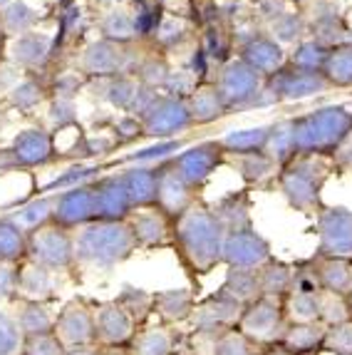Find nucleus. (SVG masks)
I'll list each match as a JSON object with an SVG mask.
<instances>
[{"label":"nucleus","mask_w":352,"mask_h":355,"mask_svg":"<svg viewBox=\"0 0 352 355\" xmlns=\"http://www.w3.org/2000/svg\"><path fill=\"white\" fill-rule=\"evenodd\" d=\"M6 3H10V0H0V6H6Z\"/></svg>","instance_id":"obj_60"},{"label":"nucleus","mask_w":352,"mask_h":355,"mask_svg":"<svg viewBox=\"0 0 352 355\" xmlns=\"http://www.w3.org/2000/svg\"><path fill=\"white\" fill-rule=\"evenodd\" d=\"M352 320V303L347 296H335V293H325L320 296V323L325 328L342 326Z\"/></svg>","instance_id":"obj_39"},{"label":"nucleus","mask_w":352,"mask_h":355,"mask_svg":"<svg viewBox=\"0 0 352 355\" xmlns=\"http://www.w3.org/2000/svg\"><path fill=\"white\" fill-rule=\"evenodd\" d=\"M211 211L216 214V219L223 224L226 234L231 231L251 229V194L246 189L241 191H229L226 196H221L216 204L211 207Z\"/></svg>","instance_id":"obj_24"},{"label":"nucleus","mask_w":352,"mask_h":355,"mask_svg":"<svg viewBox=\"0 0 352 355\" xmlns=\"http://www.w3.org/2000/svg\"><path fill=\"white\" fill-rule=\"evenodd\" d=\"M223 157L226 152L221 142H201L171 157V164L179 172V177L196 191L213 177V172L223 164Z\"/></svg>","instance_id":"obj_11"},{"label":"nucleus","mask_w":352,"mask_h":355,"mask_svg":"<svg viewBox=\"0 0 352 355\" xmlns=\"http://www.w3.org/2000/svg\"><path fill=\"white\" fill-rule=\"evenodd\" d=\"M328 87V77L320 72H306V70H278L270 77V97L278 100H306L310 95H317Z\"/></svg>","instance_id":"obj_18"},{"label":"nucleus","mask_w":352,"mask_h":355,"mask_svg":"<svg viewBox=\"0 0 352 355\" xmlns=\"http://www.w3.org/2000/svg\"><path fill=\"white\" fill-rule=\"evenodd\" d=\"M53 207H55L53 196H35V199L20 204L18 211L12 214V219L23 226L25 234H30V231L53 224Z\"/></svg>","instance_id":"obj_36"},{"label":"nucleus","mask_w":352,"mask_h":355,"mask_svg":"<svg viewBox=\"0 0 352 355\" xmlns=\"http://www.w3.org/2000/svg\"><path fill=\"white\" fill-rule=\"evenodd\" d=\"M15 311V323H18L23 338H35V336H47L55 331V313L50 311L47 303H33V301H15L12 303Z\"/></svg>","instance_id":"obj_26"},{"label":"nucleus","mask_w":352,"mask_h":355,"mask_svg":"<svg viewBox=\"0 0 352 355\" xmlns=\"http://www.w3.org/2000/svg\"><path fill=\"white\" fill-rule=\"evenodd\" d=\"M157 179H159L157 207L174 221L196 204V191L179 177L171 159L157 164Z\"/></svg>","instance_id":"obj_16"},{"label":"nucleus","mask_w":352,"mask_h":355,"mask_svg":"<svg viewBox=\"0 0 352 355\" xmlns=\"http://www.w3.org/2000/svg\"><path fill=\"white\" fill-rule=\"evenodd\" d=\"M188 355V333L166 326H144L134 333L127 355Z\"/></svg>","instance_id":"obj_17"},{"label":"nucleus","mask_w":352,"mask_h":355,"mask_svg":"<svg viewBox=\"0 0 352 355\" xmlns=\"http://www.w3.org/2000/svg\"><path fill=\"white\" fill-rule=\"evenodd\" d=\"M298 157H328L352 135V112L345 107H323L298 119H290Z\"/></svg>","instance_id":"obj_3"},{"label":"nucleus","mask_w":352,"mask_h":355,"mask_svg":"<svg viewBox=\"0 0 352 355\" xmlns=\"http://www.w3.org/2000/svg\"><path fill=\"white\" fill-rule=\"evenodd\" d=\"M229 107L223 102L221 92L213 87L199 89L194 97H191V117H194L196 125H211L226 112Z\"/></svg>","instance_id":"obj_38"},{"label":"nucleus","mask_w":352,"mask_h":355,"mask_svg":"<svg viewBox=\"0 0 352 355\" xmlns=\"http://www.w3.org/2000/svg\"><path fill=\"white\" fill-rule=\"evenodd\" d=\"M55 142L45 130H23L12 142L10 157L15 166H42L55 159Z\"/></svg>","instance_id":"obj_23"},{"label":"nucleus","mask_w":352,"mask_h":355,"mask_svg":"<svg viewBox=\"0 0 352 355\" xmlns=\"http://www.w3.org/2000/svg\"><path fill=\"white\" fill-rule=\"evenodd\" d=\"M270 139V127H251V130L229 132L221 139V147L226 154L234 157H246V154L265 152Z\"/></svg>","instance_id":"obj_33"},{"label":"nucleus","mask_w":352,"mask_h":355,"mask_svg":"<svg viewBox=\"0 0 352 355\" xmlns=\"http://www.w3.org/2000/svg\"><path fill=\"white\" fill-rule=\"evenodd\" d=\"M221 92L226 107H253L258 102V72L246 62H231L221 77Z\"/></svg>","instance_id":"obj_19"},{"label":"nucleus","mask_w":352,"mask_h":355,"mask_svg":"<svg viewBox=\"0 0 352 355\" xmlns=\"http://www.w3.org/2000/svg\"><path fill=\"white\" fill-rule=\"evenodd\" d=\"M234 166L238 169V174H241V179L246 184H263L268 182V179L278 177V164L273 162V157H270L268 152H256V154H246V157H236Z\"/></svg>","instance_id":"obj_35"},{"label":"nucleus","mask_w":352,"mask_h":355,"mask_svg":"<svg viewBox=\"0 0 352 355\" xmlns=\"http://www.w3.org/2000/svg\"><path fill=\"white\" fill-rule=\"evenodd\" d=\"M55 336L65 348L97 345L94 336V303L87 298H72L55 313Z\"/></svg>","instance_id":"obj_8"},{"label":"nucleus","mask_w":352,"mask_h":355,"mask_svg":"<svg viewBox=\"0 0 352 355\" xmlns=\"http://www.w3.org/2000/svg\"><path fill=\"white\" fill-rule=\"evenodd\" d=\"M347 298H350V303H352V288H350V296H347Z\"/></svg>","instance_id":"obj_61"},{"label":"nucleus","mask_w":352,"mask_h":355,"mask_svg":"<svg viewBox=\"0 0 352 355\" xmlns=\"http://www.w3.org/2000/svg\"><path fill=\"white\" fill-rule=\"evenodd\" d=\"M273 30H276V35L281 37V40H293L295 35H300V18H295L293 12L281 15L278 23L273 25Z\"/></svg>","instance_id":"obj_56"},{"label":"nucleus","mask_w":352,"mask_h":355,"mask_svg":"<svg viewBox=\"0 0 352 355\" xmlns=\"http://www.w3.org/2000/svg\"><path fill=\"white\" fill-rule=\"evenodd\" d=\"M62 353H65V345L60 343L55 333H47V336L25 338L23 353L20 355H62Z\"/></svg>","instance_id":"obj_49"},{"label":"nucleus","mask_w":352,"mask_h":355,"mask_svg":"<svg viewBox=\"0 0 352 355\" xmlns=\"http://www.w3.org/2000/svg\"><path fill=\"white\" fill-rule=\"evenodd\" d=\"M144 135H152L157 139H169L176 132H184L194 125L191 107L179 97H159L154 107L141 117Z\"/></svg>","instance_id":"obj_14"},{"label":"nucleus","mask_w":352,"mask_h":355,"mask_svg":"<svg viewBox=\"0 0 352 355\" xmlns=\"http://www.w3.org/2000/svg\"><path fill=\"white\" fill-rule=\"evenodd\" d=\"M122 182L127 187V194H130L134 211L137 209L157 207V166H130V169L122 172Z\"/></svg>","instance_id":"obj_25"},{"label":"nucleus","mask_w":352,"mask_h":355,"mask_svg":"<svg viewBox=\"0 0 352 355\" xmlns=\"http://www.w3.org/2000/svg\"><path fill=\"white\" fill-rule=\"evenodd\" d=\"M328 328L323 323H288L281 343L295 355H315L325 350Z\"/></svg>","instance_id":"obj_27"},{"label":"nucleus","mask_w":352,"mask_h":355,"mask_svg":"<svg viewBox=\"0 0 352 355\" xmlns=\"http://www.w3.org/2000/svg\"><path fill=\"white\" fill-rule=\"evenodd\" d=\"M33 20H35V12L30 10L25 3H12V6L6 8V12H3V25H6L10 33H23V30H28L30 25H33Z\"/></svg>","instance_id":"obj_51"},{"label":"nucleus","mask_w":352,"mask_h":355,"mask_svg":"<svg viewBox=\"0 0 352 355\" xmlns=\"http://www.w3.org/2000/svg\"><path fill=\"white\" fill-rule=\"evenodd\" d=\"M62 355H112V350L100 348V345H87V348H65Z\"/></svg>","instance_id":"obj_58"},{"label":"nucleus","mask_w":352,"mask_h":355,"mask_svg":"<svg viewBox=\"0 0 352 355\" xmlns=\"http://www.w3.org/2000/svg\"><path fill=\"white\" fill-rule=\"evenodd\" d=\"M18 301V266L0 263V303Z\"/></svg>","instance_id":"obj_53"},{"label":"nucleus","mask_w":352,"mask_h":355,"mask_svg":"<svg viewBox=\"0 0 352 355\" xmlns=\"http://www.w3.org/2000/svg\"><path fill=\"white\" fill-rule=\"evenodd\" d=\"M333 162H337L340 166H347V169H352V135L347 137L345 142H342V147L335 152Z\"/></svg>","instance_id":"obj_57"},{"label":"nucleus","mask_w":352,"mask_h":355,"mask_svg":"<svg viewBox=\"0 0 352 355\" xmlns=\"http://www.w3.org/2000/svg\"><path fill=\"white\" fill-rule=\"evenodd\" d=\"M317 251L323 259H352V211L342 207L320 209L315 219Z\"/></svg>","instance_id":"obj_7"},{"label":"nucleus","mask_w":352,"mask_h":355,"mask_svg":"<svg viewBox=\"0 0 352 355\" xmlns=\"http://www.w3.org/2000/svg\"><path fill=\"white\" fill-rule=\"evenodd\" d=\"M45 53H50V50H47V40L35 37V35L20 37L18 45H15V60L23 62V65H37V62L45 58Z\"/></svg>","instance_id":"obj_48"},{"label":"nucleus","mask_w":352,"mask_h":355,"mask_svg":"<svg viewBox=\"0 0 352 355\" xmlns=\"http://www.w3.org/2000/svg\"><path fill=\"white\" fill-rule=\"evenodd\" d=\"M28 259V234L12 216L0 219V263L20 266Z\"/></svg>","instance_id":"obj_30"},{"label":"nucleus","mask_w":352,"mask_h":355,"mask_svg":"<svg viewBox=\"0 0 352 355\" xmlns=\"http://www.w3.org/2000/svg\"><path fill=\"white\" fill-rule=\"evenodd\" d=\"M261 355H295V353H290L283 343H270L261 348Z\"/></svg>","instance_id":"obj_59"},{"label":"nucleus","mask_w":352,"mask_h":355,"mask_svg":"<svg viewBox=\"0 0 352 355\" xmlns=\"http://www.w3.org/2000/svg\"><path fill=\"white\" fill-rule=\"evenodd\" d=\"M328 50L323 48V42H303L293 53V65L298 70L315 72V67H323L328 62Z\"/></svg>","instance_id":"obj_47"},{"label":"nucleus","mask_w":352,"mask_h":355,"mask_svg":"<svg viewBox=\"0 0 352 355\" xmlns=\"http://www.w3.org/2000/svg\"><path fill=\"white\" fill-rule=\"evenodd\" d=\"M75 234V271L109 273L137 251L127 221H92Z\"/></svg>","instance_id":"obj_2"},{"label":"nucleus","mask_w":352,"mask_h":355,"mask_svg":"<svg viewBox=\"0 0 352 355\" xmlns=\"http://www.w3.org/2000/svg\"><path fill=\"white\" fill-rule=\"evenodd\" d=\"M243 303L231 298L223 288H218L211 296L201 298L196 303V311L188 320V331H211V333H226L238 328L243 315Z\"/></svg>","instance_id":"obj_9"},{"label":"nucleus","mask_w":352,"mask_h":355,"mask_svg":"<svg viewBox=\"0 0 352 355\" xmlns=\"http://www.w3.org/2000/svg\"><path fill=\"white\" fill-rule=\"evenodd\" d=\"M325 350H330L333 355H352V320L342 323V326L328 328Z\"/></svg>","instance_id":"obj_50"},{"label":"nucleus","mask_w":352,"mask_h":355,"mask_svg":"<svg viewBox=\"0 0 352 355\" xmlns=\"http://www.w3.org/2000/svg\"><path fill=\"white\" fill-rule=\"evenodd\" d=\"M223 241H226V229L209 207L194 204L174 221L171 246L179 254L184 268L196 276L211 273L216 266H221Z\"/></svg>","instance_id":"obj_1"},{"label":"nucleus","mask_w":352,"mask_h":355,"mask_svg":"<svg viewBox=\"0 0 352 355\" xmlns=\"http://www.w3.org/2000/svg\"><path fill=\"white\" fill-rule=\"evenodd\" d=\"M53 199V224L67 231H77L97 221V196H94L92 182L75 187V189L58 191Z\"/></svg>","instance_id":"obj_12"},{"label":"nucleus","mask_w":352,"mask_h":355,"mask_svg":"<svg viewBox=\"0 0 352 355\" xmlns=\"http://www.w3.org/2000/svg\"><path fill=\"white\" fill-rule=\"evenodd\" d=\"M137 249H161L174 241V219L166 216L159 207L137 209L127 219Z\"/></svg>","instance_id":"obj_15"},{"label":"nucleus","mask_w":352,"mask_h":355,"mask_svg":"<svg viewBox=\"0 0 352 355\" xmlns=\"http://www.w3.org/2000/svg\"><path fill=\"white\" fill-rule=\"evenodd\" d=\"M213 355H261V348L253 340H248L238 328H234V331H226L216 340Z\"/></svg>","instance_id":"obj_45"},{"label":"nucleus","mask_w":352,"mask_h":355,"mask_svg":"<svg viewBox=\"0 0 352 355\" xmlns=\"http://www.w3.org/2000/svg\"><path fill=\"white\" fill-rule=\"evenodd\" d=\"M330 172L328 157H295L278 169V187L295 211H320V194Z\"/></svg>","instance_id":"obj_4"},{"label":"nucleus","mask_w":352,"mask_h":355,"mask_svg":"<svg viewBox=\"0 0 352 355\" xmlns=\"http://www.w3.org/2000/svg\"><path fill=\"white\" fill-rule=\"evenodd\" d=\"M285 328H288V318H285L283 301H273V298H265V296L248 303L243 308L241 323H238V331L248 340H253L258 348L270 343H281L283 336H285Z\"/></svg>","instance_id":"obj_6"},{"label":"nucleus","mask_w":352,"mask_h":355,"mask_svg":"<svg viewBox=\"0 0 352 355\" xmlns=\"http://www.w3.org/2000/svg\"><path fill=\"white\" fill-rule=\"evenodd\" d=\"M290 293H323V286H320V276H317V266L313 256L293 263Z\"/></svg>","instance_id":"obj_42"},{"label":"nucleus","mask_w":352,"mask_h":355,"mask_svg":"<svg viewBox=\"0 0 352 355\" xmlns=\"http://www.w3.org/2000/svg\"><path fill=\"white\" fill-rule=\"evenodd\" d=\"M114 301L124 308V313L134 320L137 328H144L147 320L154 315V293L147 288H139V286H122V291L117 293Z\"/></svg>","instance_id":"obj_32"},{"label":"nucleus","mask_w":352,"mask_h":355,"mask_svg":"<svg viewBox=\"0 0 352 355\" xmlns=\"http://www.w3.org/2000/svg\"><path fill=\"white\" fill-rule=\"evenodd\" d=\"M273 259L268 239L256 231V226L226 234L223 241V266L226 268H253L258 271Z\"/></svg>","instance_id":"obj_10"},{"label":"nucleus","mask_w":352,"mask_h":355,"mask_svg":"<svg viewBox=\"0 0 352 355\" xmlns=\"http://www.w3.org/2000/svg\"><path fill=\"white\" fill-rule=\"evenodd\" d=\"M182 149H184L182 139H161V142L152 144V147H144V149H139V152L130 154L127 162H132V164H137V166H144V164L157 166V164H161V162L176 157Z\"/></svg>","instance_id":"obj_41"},{"label":"nucleus","mask_w":352,"mask_h":355,"mask_svg":"<svg viewBox=\"0 0 352 355\" xmlns=\"http://www.w3.org/2000/svg\"><path fill=\"white\" fill-rule=\"evenodd\" d=\"M320 276V286L325 293L335 296H350L352 288V259H323V256H313Z\"/></svg>","instance_id":"obj_28"},{"label":"nucleus","mask_w":352,"mask_h":355,"mask_svg":"<svg viewBox=\"0 0 352 355\" xmlns=\"http://www.w3.org/2000/svg\"><path fill=\"white\" fill-rule=\"evenodd\" d=\"M105 33L107 37H114V40H130L132 35H137L134 18H130L127 12H112L105 20Z\"/></svg>","instance_id":"obj_52"},{"label":"nucleus","mask_w":352,"mask_h":355,"mask_svg":"<svg viewBox=\"0 0 352 355\" xmlns=\"http://www.w3.org/2000/svg\"><path fill=\"white\" fill-rule=\"evenodd\" d=\"M196 291L184 286V288H164L154 293V315L161 320V326H182L188 323L196 311Z\"/></svg>","instance_id":"obj_22"},{"label":"nucleus","mask_w":352,"mask_h":355,"mask_svg":"<svg viewBox=\"0 0 352 355\" xmlns=\"http://www.w3.org/2000/svg\"><path fill=\"white\" fill-rule=\"evenodd\" d=\"M114 135H117V142H132V139L144 135V125L137 117H124L114 127Z\"/></svg>","instance_id":"obj_54"},{"label":"nucleus","mask_w":352,"mask_h":355,"mask_svg":"<svg viewBox=\"0 0 352 355\" xmlns=\"http://www.w3.org/2000/svg\"><path fill=\"white\" fill-rule=\"evenodd\" d=\"M40 87H37L35 83H23L18 89H15V95H12V100H15V105L20 107V110H30L33 105H37L40 102Z\"/></svg>","instance_id":"obj_55"},{"label":"nucleus","mask_w":352,"mask_h":355,"mask_svg":"<svg viewBox=\"0 0 352 355\" xmlns=\"http://www.w3.org/2000/svg\"><path fill=\"white\" fill-rule=\"evenodd\" d=\"M243 58H246L243 62L256 72H270L273 75L283 62V50L278 42L268 40V37H253L243 50Z\"/></svg>","instance_id":"obj_34"},{"label":"nucleus","mask_w":352,"mask_h":355,"mask_svg":"<svg viewBox=\"0 0 352 355\" xmlns=\"http://www.w3.org/2000/svg\"><path fill=\"white\" fill-rule=\"evenodd\" d=\"M325 70H328V83L352 87V45H340L330 50Z\"/></svg>","instance_id":"obj_40"},{"label":"nucleus","mask_w":352,"mask_h":355,"mask_svg":"<svg viewBox=\"0 0 352 355\" xmlns=\"http://www.w3.org/2000/svg\"><path fill=\"white\" fill-rule=\"evenodd\" d=\"M60 293V273L47 271L25 259L18 266V298L33 303H50Z\"/></svg>","instance_id":"obj_21"},{"label":"nucleus","mask_w":352,"mask_h":355,"mask_svg":"<svg viewBox=\"0 0 352 355\" xmlns=\"http://www.w3.org/2000/svg\"><path fill=\"white\" fill-rule=\"evenodd\" d=\"M28 261L53 273L75 271V234L58 224H47L28 234Z\"/></svg>","instance_id":"obj_5"},{"label":"nucleus","mask_w":352,"mask_h":355,"mask_svg":"<svg viewBox=\"0 0 352 355\" xmlns=\"http://www.w3.org/2000/svg\"><path fill=\"white\" fill-rule=\"evenodd\" d=\"M85 67L92 75H112V72L119 70V53L107 42L92 45L89 53L85 55Z\"/></svg>","instance_id":"obj_43"},{"label":"nucleus","mask_w":352,"mask_h":355,"mask_svg":"<svg viewBox=\"0 0 352 355\" xmlns=\"http://www.w3.org/2000/svg\"><path fill=\"white\" fill-rule=\"evenodd\" d=\"M23 333H20L18 323L12 311L0 308V355H20L23 353Z\"/></svg>","instance_id":"obj_44"},{"label":"nucleus","mask_w":352,"mask_h":355,"mask_svg":"<svg viewBox=\"0 0 352 355\" xmlns=\"http://www.w3.org/2000/svg\"><path fill=\"white\" fill-rule=\"evenodd\" d=\"M261 276V296L273 298V301H285L290 296V284H293V263H285L281 259H273L258 268Z\"/></svg>","instance_id":"obj_29"},{"label":"nucleus","mask_w":352,"mask_h":355,"mask_svg":"<svg viewBox=\"0 0 352 355\" xmlns=\"http://www.w3.org/2000/svg\"><path fill=\"white\" fill-rule=\"evenodd\" d=\"M320 296L323 293H290L283 301L288 323H320Z\"/></svg>","instance_id":"obj_37"},{"label":"nucleus","mask_w":352,"mask_h":355,"mask_svg":"<svg viewBox=\"0 0 352 355\" xmlns=\"http://www.w3.org/2000/svg\"><path fill=\"white\" fill-rule=\"evenodd\" d=\"M221 288L226 291L231 298H236L238 303L248 306V303L261 298V276H258V271H253V268H226Z\"/></svg>","instance_id":"obj_31"},{"label":"nucleus","mask_w":352,"mask_h":355,"mask_svg":"<svg viewBox=\"0 0 352 355\" xmlns=\"http://www.w3.org/2000/svg\"><path fill=\"white\" fill-rule=\"evenodd\" d=\"M137 331L139 328L134 326V320L124 313L117 301L94 303V336L100 348L127 350Z\"/></svg>","instance_id":"obj_13"},{"label":"nucleus","mask_w":352,"mask_h":355,"mask_svg":"<svg viewBox=\"0 0 352 355\" xmlns=\"http://www.w3.org/2000/svg\"><path fill=\"white\" fill-rule=\"evenodd\" d=\"M100 174V166H85V164H77L70 166L67 172H62L60 177H55L53 182L47 184L45 191H67V189H75V187H82V184H89V179L97 177Z\"/></svg>","instance_id":"obj_46"},{"label":"nucleus","mask_w":352,"mask_h":355,"mask_svg":"<svg viewBox=\"0 0 352 355\" xmlns=\"http://www.w3.org/2000/svg\"><path fill=\"white\" fill-rule=\"evenodd\" d=\"M94 196H97V221H127L134 214L122 174L102 177L92 182Z\"/></svg>","instance_id":"obj_20"}]
</instances>
